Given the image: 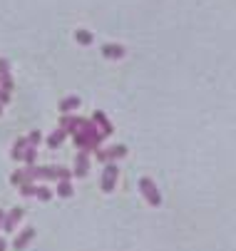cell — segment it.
Wrapping results in <instances>:
<instances>
[{
  "label": "cell",
  "instance_id": "cell-1",
  "mask_svg": "<svg viewBox=\"0 0 236 251\" xmlns=\"http://www.w3.org/2000/svg\"><path fill=\"white\" fill-rule=\"evenodd\" d=\"M80 132L85 134V152H94V150H99V145H102V139H105V137H102V132L94 127L92 120H82Z\"/></svg>",
  "mask_w": 236,
  "mask_h": 251
},
{
  "label": "cell",
  "instance_id": "cell-2",
  "mask_svg": "<svg viewBox=\"0 0 236 251\" xmlns=\"http://www.w3.org/2000/svg\"><path fill=\"white\" fill-rule=\"evenodd\" d=\"M140 189H142L144 199H147L152 206H159V204H162V194H159V189L154 187V182H152L149 176H142V179H140Z\"/></svg>",
  "mask_w": 236,
  "mask_h": 251
},
{
  "label": "cell",
  "instance_id": "cell-3",
  "mask_svg": "<svg viewBox=\"0 0 236 251\" xmlns=\"http://www.w3.org/2000/svg\"><path fill=\"white\" fill-rule=\"evenodd\" d=\"M127 154V147L124 145H115V147H110V150H94V157L99 159V162H115V159H122Z\"/></svg>",
  "mask_w": 236,
  "mask_h": 251
},
{
  "label": "cell",
  "instance_id": "cell-4",
  "mask_svg": "<svg viewBox=\"0 0 236 251\" xmlns=\"http://www.w3.org/2000/svg\"><path fill=\"white\" fill-rule=\"evenodd\" d=\"M117 176H119L117 164H115V162H107V164H105V172H102V192H112V189H115Z\"/></svg>",
  "mask_w": 236,
  "mask_h": 251
},
{
  "label": "cell",
  "instance_id": "cell-5",
  "mask_svg": "<svg viewBox=\"0 0 236 251\" xmlns=\"http://www.w3.org/2000/svg\"><path fill=\"white\" fill-rule=\"evenodd\" d=\"M92 122H94V127H97L99 132H102V137H110V134L115 132V127H112V122L107 120V115H105V112H94Z\"/></svg>",
  "mask_w": 236,
  "mask_h": 251
},
{
  "label": "cell",
  "instance_id": "cell-6",
  "mask_svg": "<svg viewBox=\"0 0 236 251\" xmlns=\"http://www.w3.org/2000/svg\"><path fill=\"white\" fill-rule=\"evenodd\" d=\"M87 172H90V157H87V152L85 150H80L77 152V157H75V176H87Z\"/></svg>",
  "mask_w": 236,
  "mask_h": 251
},
{
  "label": "cell",
  "instance_id": "cell-7",
  "mask_svg": "<svg viewBox=\"0 0 236 251\" xmlns=\"http://www.w3.org/2000/svg\"><path fill=\"white\" fill-rule=\"evenodd\" d=\"M82 125V117H72V115H62L60 120V129H65L67 134H75Z\"/></svg>",
  "mask_w": 236,
  "mask_h": 251
},
{
  "label": "cell",
  "instance_id": "cell-8",
  "mask_svg": "<svg viewBox=\"0 0 236 251\" xmlns=\"http://www.w3.org/2000/svg\"><path fill=\"white\" fill-rule=\"evenodd\" d=\"M23 214H25V211H23L20 206H15L10 214H5V219H3V229H5V231H13V229H15V224L23 219Z\"/></svg>",
  "mask_w": 236,
  "mask_h": 251
},
{
  "label": "cell",
  "instance_id": "cell-9",
  "mask_svg": "<svg viewBox=\"0 0 236 251\" xmlns=\"http://www.w3.org/2000/svg\"><path fill=\"white\" fill-rule=\"evenodd\" d=\"M124 48L122 45H115V43H107V45H102V55L107 57V60H119V57H124Z\"/></svg>",
  "mask_w": 236,
  "mask_h": 251
},
{
  "label": "cell",
  "instance_id": "cell-10",
  "mask_svg": "<svg viewBox=\"0 0 236 251\" xmlns=\"http://www.w3.org/2000/svg\"><path fill=\"white\" fill-rule=\"evenodd\" d=\"M32 236H35V229H32V226H27V229H25V231H23V234H20L15 241H13V249H15V251H23V249H25V246L32 241Z\"/></svg>",
  "mask_w": 236,
  "mask_h": 251
},
{
  "label": "cell",
  "instance_id": "cell-11",
  "mask_svg": "<svg viewBox=\"0 0 236 251\" xmlns=\"http://www.w3.org/2000/svg\"><path fill=\"white\" fill-rule=\"evenodd\" d=\"M65 137H67V132H65V129H55V132L47 137V147H50V150H57V147L62 145V142H65Z\"/></svg>",
  "mask_w": 236,
  "mask_h": 251
},
{
  "label": "cell",
  "instance_id": "cell-12",
  "mask_svg": "<svg viewBox=\"0 0 236 251\" xmlns=\"http://www.w3.org/2000/svg\"><path fill=\"white\" fill-rule=\"evenodd\" d=\"M77 107H80V97H65V100L60 102V112L70 115L72 110H77Z\"/></svg>",
  "mask_w": 236,
  "mask_h": 251
},
{
  "label": "cell",
  "instance_id": "cell-13",
  "mask_svg": "<svg viewBox=\"0 0 236 251\" xmlns=\"http://www.w3.org/2000/svg\"><path fill=\"white\" fill-rule=\"evenodd\" d=\"M57 197H62V199H67V197H72V184H70V179H60L57 182Z\"/></svg>",
  "mask_w": 236,
  "mask_h": 251
},
{
  "label": "cell",
  "instance_id": "cell-14",
  "mask_svg": "<svg viewBox=\"0 0 236 251\" xmlns=\"http://www.w3.org/2000/svg\"><path fill=\"white\" fill-rule=\"evenodd\" d=\"M25 150H27V139H25V137H23V139H15V145H13V152H10V157H13V159H23Z\"/></svg>",
  "mask_w": 236,
  "mask_h": 251
},
{
  "label": "cell",
  "instance_id": "cell-15",
  "mask_svg": "<svg viewBox=\"0 0 236 251\" xmlns=\"http://www.w3.org/2000/svg\"><path fill=\"white\" fill-rule=\"evenodd\" d=\"M35 159H38V147H30V145H27V150H25V154H23V162H25L27 167H35Z\"/></svg>",
  "mask_w": 236,
  "mask_h": 251
},
{
  "label": "cell",
  "instance_id": "cell-16",
  "mask_svg": "<svg viewBox=\"0 0 236 251\" xmlns=\"http://www.w3.org/2000/svg\"><path fill=\"white\" fill-rule=\"evenodd\" d=\"M35 197H38L40 201H50V199H52V192H50V187L38 184V187H35Z\"/></svg>",
  "mask_w": 236,
  "mask_h": 251
},
{
  "label": "cell",
  "instance_id": "cell-17",
  "mask_svg": "<svg viewBox=\"0 0 236 251\" xmlns=\"http://www.w3.org/2000/svg\"><path fill=\"white\" fill-rule=\"evenodd\" d=\"M75 40H77L80 45H92L94 38H92V32H87V30H77V32H75Z\"/></svg>",
  "mask_w": 236,
  "mask_h": 251
},
{
  "label": "cell",
  "instance_id": "cell-18",
  "mask_svg": "<svg viewBox=\"0 0 236 251\" xmlns=\"http://www.w3.org/2000/svg\"><path fill=\"white\" fill-rule=\"evenodd\" d=\"M25 139H27V145H30V147H38V145H40V139H43V134H40L38 129H32Z\"/></svg>",
  "mask_w": 236,
  "mask_h": 251
},
{
  "label": "cell",
  "instance_id": "cell-19",
  "mask_svg": "<svg viewBox=\"0 0 236 251\" xmlns=\"http://www.w3.org/2000/svg\"><path fill=\"white\" fill-rule=\"evenodd\" d=\"M3 77H10V62L5 57H0V80Z\"/></svg>",
  "mask_w": 236,
  "mask_h": 251
},
{
  "label": "cell",
  "instance_id": "cell-20",
  "mask_svg": "<svg viewBox=\"0 0 236 251\" xmlns=\"http://www.w3.org/2000/svg\"><path fill=\"white\" fill-rule=\"evenodd\" d=\"M20 194L23 197H35V184H30V182L20 184Z\"/></svg>",
  "mask_w": 236,
  "mask_h": 251
},
{
  "label": "cell",
  "instance_id": "cell-21",
  "mask_svg": "<svg viewBox=\"0 0 236 251\" xmlns=\"http://www.w3.org/2000/svg\"><path fill=\"white\" fill-rule=\"evenodd\" d=\"M10 182H13L15 187L25 184V174H23V172H13V174H10Z\"/></svg>",
  "mask_w": 236,
  "mask_h": 251
},
{
  "label": "cell",
  "instance_id": "cell-22",
  "mask_svg": "<svg viewBox=\"0 0 236 251\" xmlns=\"http://www.w3.org/2000/svg\"><path fill=\"white\" fill-rule=\"evenodd\" d=\"M8 102H10V92L0 90V104H8Z\"/></svg>",
  "mask_w": 236,
  "mask_h": 251
},
{
  "label": "cell",
  "instance_id": "cell-23",
  "mask_svg": "<svg viewBox=\"0 0 236 251\" xmlns=\"http://www.w3.org/2000/svg\"><path fill=\"white\" fill-rule=\"evenodd\" d=\"M3 219H5V211L0 209V229H3Z\"/></svg>",
  "mask_w": 236,
  "mask_h": 251
},
{
  "label": "cell",
  "instance_id": "cell-24",
  "mask_svg": "<svg viewBox=\"0 0 236 251\" xmlns=\"http://www.w3.org/2000/svg\"><path fill=\"white\" fill-rule=\"evenodd\" d=\"M8 249V244H5V239H0V251H5Z\"/></svg>",
  "mask_w": 236,
  "mask_h": 251
},
{
  "label": "cell",
  "instance_id": "cell-25",
  "mask_svg": "<svg viewBox=\"0 0 236 251\" xmlns=\"http://www.w3.org/2000/svg\"><path fill=\"white\" fill-rule=\"evenodd\" d=\"M0 115H3V104H0Z\"/></svg>",
  "mask_w": 236,
  "mask_h": 251
}]
</instances>
